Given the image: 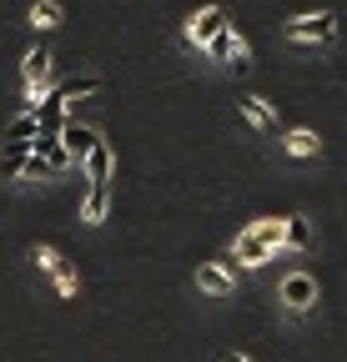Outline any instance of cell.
I'll list each match as a JSON object with an SVG mask.
<instances>
[{
	"mask_svg": "<svg viewBox=\"0 0 347 362\" xmlns=\"http://www.w3.org/2000/svg\"><path fill=\"white\" fill-rule=\"evenodd\" d=\"M277 297H282V307L287 312H312V302H317V277L312 272H287L282 277V287H277Z\"/></svg>",
	"mask_w": 347,
	"mask_h": 362,
	"instance_id": "obj_1",
	"label": "cell"
},
{
	"mask_svg": "<svg viewBox=\"0 0 347 362\" xmlns=\"http://www.w3.org/2000/svg\"><path fill=\"white\" fill-rule=\"evenodd\" d=\"M332 35H337V21H332L327 11H312V16L287 21V40H292V45H322V40H332Z\"/></svg>",
	"mask_w": 347,
	"mask_h": 362,
	"instance_id": "obj_2",
	"label": "cell"
},
{
	"mask_svg": "<svg viewBox=\"0 0 347 362\" xmlns=\"http://www.w3.org/2000/svg\"><path fill=\"white\" fill-rule=\"evenodd\" d=\"M51 51H25V66H20V76H25V101H30V111L40 106V90H46V81H51Z\"/></svg>",
	"mask_w": 347,
	"mask_h": 362,
	"instance_id": "obj_3",
	"label": "cell"
},
{
	"mask_svg": "<svg viewBox=\"0 0 347 362\" xmlns=\"http://www.w3.org/2000/svg\"><path fill=\"white\" fill-rule=\"evenodd\" d=\"M227 25H232V21H227V11H222V6H206V11H196V16L187 21V40L206 51V40H216Z\"/></svg>",
	"mask_w": 347,
	"mask_h": 362,
	"instance_id": "obj_4",
	"label": "cell"
},
{
	"mask_svg": "<svg viewBox=\"0 0 347 362\" xmlns=\"http://www.w3.org/2000/svg\"><path fill=\"white\" fill-rule=\"evenodd\" d=\"M237 272H227L222 262H201V272H196V287L206 292V297H232L237 292Z\"/></svg>",
	"mask_w": 347,
	"mask_h": 362,
	"instance_id": "obj_5",
	"label": "cell"
},
{
	"mask_svg": "<svg viewBox=\"0 0 347 362\" xmlns=\"http://www.w3.org/2000/svg\"><path fill=\"white\" fill-rule=\"evenodd\" d=\"M206 56H211V61H232V66H247V61H252V45H247V40H242V35L227 25L222 35H216V40H206Z\"/></svg>",
	"mask_w": 347,
	"mask_h": 362,
	"instance_id": "obj_6",
	"label": "cell"
},
{
	"mask_svg": "<svg viewBox=\"0 0 347 362\" xmlns=\"http://www.w3.org/2000/svg\"><path fill=\"white\" fill-rule=\"evenodd\" d=\"M61 146L71 151V161H86V156L101 146V136H96L91 126H81V121H66V126H61Z\"/></svg>",
	"mask_w": 347,
	"mask_h": 362,
	"instance_id": "obj_7",
	"label": "cell"
},
{
	"mask_svg": "<svg viewBox=\"0 0 347 362\" xmlns=\"http://www.w3.org/2000/svg\"><path fill=\"white\" fill-rule=\"evenodd\" d=\"M232 257H237V267H247V272H252V267H262V262H272V257H277V247H267L262 237H252V232H242V237L232 242Z\"/></svg>",
	"mask_w": 347,
	"mask_h": 362,
	"instance_id": "obj_8",
	"label": "cell"
},
{
	"mask_svg": "<svg viewBox=\"0 0 347 362\" xmlns=\"http://www.w3.org/2000/svg\"><path fill=\"white\" fill-rule=\"evenodd\" d=\"M106 211H111V187L91 181V187H86V197H81V221L96 226V221H106Z\"/></svg>",
	"mask_w": 347,
	"mask_h": 362,
	"instance_id": "obj_9",
	"label": "cell"
},
{
	"mask_svg": "<svg viewBox=\"0 0 347 362\" xmlns=\"http://www.w3.org/2000/svg\"><path fill=\"white\" fill-rule=\"evenodd\" d=\"M30 156H40V161H46L51 171H66V166H71V151L61 146V136H40V131H35V141H30Z\"/></svg>",
	"mask_w": 347,
	"mask_h": 362,
	"instance_id": "obj_10",
	"label": "cell"
},
{
	"mask_svg": "<svg viewBox=\"0 0 347 362\" xmlns=\"http://www.w3.org/2000/svg\"><path fill=\"white\" fill-rule=\"evenodd\" d=\"M282 151H287V156H317V151H322V136L307 131V126H297V131L282 136Z\"/></svg>",
	"mask_w": 347,
	"mask_h": 362,
	"instance_id": "obj_11",
	"label": "cell"
},
{
	"mask_svg": "<svg viewBox=\"0 0 347 362\" xmlns=\"http://www.w3.org/2000/svg\"><path fill=\"white\" fill-rule=\"evenodd\" d=\"M96 90H101V81H96V76H71V81H61V86L51 90V96H46V101H56V106H66L71 96H96Z\"/></svg>",
	"mask_w": 347,
	"mask_h": 362,
	"instance_id": "obj_12",
	"label": "cell"
},
{
	"mask_svg": "<svg viewBox=\"0 0 347 362\" xmlns=\"http://www.w3.org/2000/svg\"><path fill=\"white\" fill-rule=\"evenodd\" d=\"M111 171H116V156H111V146L101 141L91 156H86V181H101V187H106V181H111Z\"/></svg>",
	"mask_w": 347,
	"mask_h": 362,
	"instance_id": "obj_13",
	"label": "cell"
},
{
	"mask_svg": "<svg viewBox=\"0 0 347 362\" xmlns=\"http://www.w3.org/2000/svg\"><path fill=\"white\" fill-rule=\"evenodd\" d=\"M282 247H287V252H307V247H312V221H307V216H287Z\"/></svg>",
	"mask_w": 347,
	"mask_h": 362,
	"instance_id": "obj_14",
	"label": "cell"
},
{
	"mask_svg": "<svg viewBox=\"0 0 347 362\" xmlns=\"http://www.w3.org/2000/svg\"><path fill=\"white\" fill-rule=\"evenodd\" d=\"M247 232H252V237H262L267 247H277V252H282V232H287V221H282V216H262V221H252Z\"/></svg>",
	"mask_w": 347,
	"mask_h": 362,
	"instance_id": "obj_15",
	"label": "cell"
},
{
	"mask_svg": "<svg viewBox=\"0 0 347 362\" xmlns=\"http://www.w3.org/2000/svg\"><path fill=\"white\" fill-rule=\"evenodd\" d=\"M30 25L35 30H56L61 25V6H56V0H35V6H30Z\"/></svg>",
	"mask_w": 347,
	"mask_h": 362,
	"instance_id": "obj_16",
	"label": "cell"
},
{
	"mask_svg": "<svg viewBox=\"0 0 347 362\" xmlns=\"http://www.w3.org/2000/svg\"><path fill=\"white\" fill-rule=\"evenodd\" d=\"M242 116H247L252 126H262V131H267V126L277 121V116H272V106H267L262 96H242Z\"/></svg>",
	"mask_w": 347,
	"mask_h": 362,
	"instance_id": "obj_17",
	"label": "cell"
},
{
	"mask_svg": "<svg viewBox=\"0 0 347 362\" xmlns=\"http://www.w3.org/2000/svg\"><path fill=\"white\" fill-rule=\"evenodd\" d=\"M35 131H40V126H35V111H25V116H16V121H11L6 141H35Z\"/></svg>",
	"mask_w": 347,
	"mask_h": 362,
	"instance_id": "obj_18",
	"label": "cell"
},
{
	"mask_svg": "<svg viewBox=\"0 0 347 362\" xmlns=\"http://www.w3.org/2000/svg\"><path fill=\"white\" fill-rule=\"evenodd\" d=\"M16 176H25V181H51V176H56V171H51V166H46V161H40V156H25V161H20V171H16Z\"/></svg>",
	"mask_w": 347,
	"mask_h": 362,
	"instance_id": "obj_19",
	"label": "cell"
},
{
	"mask_svg": "<svg viewBox=\"0 0 347 362\" xmlns=\"http://www.w3.org/2000/svg\"><path fill=\"white\" fill-rule=\"evenodd\" d=\"M35 267H40V272H51V277H56V272H61L66 262H61V252H56V247H35Z\"/></svg>",
	"mask_w": 347,
	"mask_h": 362,
	"instance_id": "obj_20",
	"label": "cell"
},
{
	"mask_svg": "<svg viewBox=\"0 0 347 362\" xmlns=\"http://www.w3.org/2000/svg\"><path fill=\"white\" fill-rule=\"evenodd\" d=\"M56 292H61V297H76V292H81V277H76L71 267H61V272H56Z\"/></svg>",
	"mask_w": 347,
	"mask_h": 362,
	"instance_id": "obj_21",
	"label": "cell"
},
{
	"mask_svg": "<svg viewBox=\"0 0 347 362\" xmlns=\"http://www.w3.org/2000/svg\"><path fill=\"white\" fill-rule=\"evenodd\" d=\"M216 362H252V357H242V352H222Z\"/></svg>",
	"mask_w": 347,
	"mask_h": 362,
	"instance_id": "obj_22",
	"label": "cell"
}]
</instances>
